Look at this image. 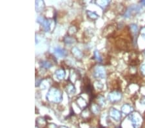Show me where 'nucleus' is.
Returning a JSON list of instances; mask_svg holds the SVG:
<instances>
[{"mask_svg":"<svg viewBox=\"0 0 145 128\" xmlns=\"http://www.w3.org/2000/svg\"><path fill=\"white\" fill-rule=\"evenodd\" d=\"M72 53L74 56L76 58H78V59L82 58L83 53H81V50H79L78 48H77V47H74L73 49H72Z\"/></svg>","mask_w":145,"mask_h":128,"instance_id":"obj_11","label":"nucleus"},{"mask_svg":"<svg viewBox=\"0 0 145 128\" xmlns=\"http://www.w3.org/2000/svg\"><path fill=\"white\" fill-rule=\"evenodd\" d=\"M94 86H95L97 89H101L103 87V84H101V82H100L99 81L95 82V83H94Z\"/></svg>","mask_w":145,"mask_h":128,"instance_id":"obj_26","label":"nucleus"},{"mask_svg":"<svg viewBox=\"0 0 145 128\" xmlns=\"http://www.w3.org/2000/svg\"><path fill=\"white\" fill-rule=\"evenodd\" d=\"M110 85H111V87L112 88V89H116L119 87V84H118V82L117 80H113V81H112L110 82Z\"/></svg>","mask_w":145,"mask_h":128,"instance_id":"obj_22","label":"nucleus"},{"mask_svg":"<svg viewBox=\"0 0 145 128\" xmlns=\"http://www.w3.org/2000/svg\"><path fill=\"white\" fill-rule=\"evenodd\" d=\"M141 3H142V5H145V1H142V2H141Z\"/></svg>","mask_w":145,"mask_h":128,"instance_id":"obj_35","label":"nucleus"},{"mask_svg":"<svg viewBox=\"0 0 145 128\" xmlns=\"http://www.w3.org/2000/svg\"><path fill=\"white\" fill-rule=\"evenodd\" d=\"M76 102L78 104V106H79V108H80L81 109L85 108L87 106V102H86V101L81 97L78 98L76 100Z\"/></svg>","mask_w":145,"mask_h":128,"instance_id":"obj_13","label":"nucleus"},{"mask_svg":"<svg viewBox=\"0 0 145 128\" xmlns=\"http://www.w3.org/2000/svg\"><path fill=\"white\" fill-rule=\"evenodd\" d=\"M37 124L38 125L41 127H43L47 124V121L45 118H42V117H40V118H37Z\"/></svg>","mask_w":145,"mask_h":128,"instance_id":"obj_16","label":"nucleus"},{"mask_svg":"<svg viewBox=\"0 0 145 128\" xmlns=\"http://www.w3.org/2000/svg\"><path fill=\"white\" fill-rule=\"evenodd\" d=\"M42 66L45 68H50L52 66V64L50 62H43L42 63Z\"/></svg>","mask_w":145,"mask_h":128,"instance_id":"obj_28","label":"nucleus"},{"mask_svg":"<svg viewBox=\"0 0 145 128\" xmlns=\"http://www.w3.org/2000/svg\"><path fill=\"white\" fill-rule=\"evenodd\" d=\"M94 56H95V59H96L97 60H98V61H99V62H101V56H100L99 53L98 52L95 51V53H94Z\"/></svg>","mask_w":145,"mask_h":128,"instance_id":"obj_31","label":"nucleus"},{"mask_svg":"<svg viewBox=\"0 0 145 128\" xmlns=\"http://www.w3.org/2000/svg\"><path fill=\"white\" fill-rule=\"evenodd\" d=\"M138 63H139V60H138L137 56L135 54L132 53L130 56V63L132 65H135L138 64Z\"/></svg>","mask_w":145,"mask_h":128,"instance_id":"obj_12","label":"nucleus"},{"mask_svg":"<svg viewBox=\"0 0 145 128\" xmlns=\"http://www.w3.org/2000/svg\"><path fill=\"white\" fill-rule=\"evenodd\" d=\"M56 75L57 78L59 80H62L65 77V71L63 69H59L56 72Z\"/></svg>","mask_w":145,"mask_h":128,"instance_id":"obj_14","label":"nucleus"},{"mask_svg":"<svg viewBox=\"0 0 145 128\" xmlns=\"http://www.w3.org/2000/svg\"><path fill=\"white\" fill-rule=\"evenodd\" d=\"M110 116H111L113 119L117 121L121 119V115L120 112L116 109H114V108L110 109Z\"/></svg>","mask_w":145,"mask_h":128,"instance_id":"obj_7","label":"nucleus"},{"mask_svg":"<svg viewBox=\"0 0 145 128\" xmlns=\"http://www.w3.org/2000/svg\"><path fill=\"white\" fill-rule=\"evenodd\" d=\"M89 114H90V112H89V110L88 109H85L84 110V111L82 113V116L83 118H87L89 117Z\"/></svg>","mask_w":145,"mask_h":128,"instance_id":"obj_27","label":"nucleus"},{"mask_svg":"<svg viewBox=\"0 0 145 128\" xmlns=\"http://www.w3.org/2000/svg\"><path fill=\"white\" fill-rule=\"evenodd\" d=\"M66 89L67 93H69V94H74V93H76V88H75L74 85L72 84H68L67 86H66Z\"/></svg>","mask_w":145,"mask_h":128,"instance_id":"obj_15","label":"nucleus"},{"mask_svg":"<svg viewBox=\"0 0 145 128\" xmlns=\"http://www.w3.org/2000/svg\"><path fill=\"white\" fill-rule=\"evenodd\" d=\"M116 45L121 50H126L128 49V43L125 39H118L116 42Z\"/></svg>","mask_w":145,"mask_h":128,"instance_id":"obj_5","label":"nucleus"},{"mask_svg":"<svg viewBox=\"0 0 145 128\" xmlns=\"http://www.w3.org/2000/svg\"><path fill=\"white\" fill-rule=\"evenodd\" d=\"M144 53H145V50H144Z\"/></svg>","mask_w":145,"mask_h":128,"instance_id":"obj_38","label":"nucleus"},{"mask_svg":"<svg viewBox=\"0 0 145 128\" xmlns=\"http://www.w3.org/2000/svg\"><path fill=\"white\" fill-rule=\"evenodd\" d=\"M75 40L72 38V37L70 36H67L64 38V41L66 43H68V44H71V43H74Z\"/></svg>","mask_w":145,"mask_h":128,"instance_id":"obj_23","label":"nucleus"},{"mask_svg":"<svg viewBox=\"0 0 145 128\" xmlns=\"http://www.w3.org/2000/svg\"><path fill=\"white\" fill-rule=\"evenodd\" d=\"M130 30L132 34L134 36H137L138 33V28L136 25L135 24H132L130 25Z\"/></svg>","mask_w":145,"mask_h":128,"instance_id":"obj_20","label":"nucleus"},{"mask_svg":"<svg viewBox=\"0 0 145 128\" xmlns=\"http://www.w3.org/2000/svg\"><path fill=\"white\" fill-rule=\"evenodd\" d=\"M50 80L49 79H45L43 80L41 82V87L43 89L48 88L50 85Z\"/></svg>","mask_w":145,"mask_h":128,"instance_id":"obj_17","label":"nucleus"},{"mask_svg":"<svg viewBox=\"0 0 145 128\" xmlns=\"http://www.w3.org/2000/svg\"><path fill=\"white\" fill-rule=\"evenodd\" d=\"M94 76L97 78H104L106 76V71L104 68L102 66L97 67L95 69Z\"/></svg>","mask_w":145,"mask_h":128,"instance_id":"obj_4","label":"nucleus"},{"mask_svg":"<svg viewBox=\"0 0 145 128\" xmlns=\"http://www.w3.org/2000/svg\"><path fill=\"white\" fill-rule=\"evenodd\" d=\"M38 21L40 23H41L43 27H44V29H45V31H48L50 29V20H47V19H45L44 18H38Z\"/></svg>","mask_w":145,"mask_h":128,"instance_id":"obj_8","label":"nucleus"},{"mask_svg":"<svg viewBox=\"0 0 145 128\" xmlns=\"http://www.w3.org/2000/svg\"><path fill=\"white\" fill-rule=\"evenodd\" d=\"M77 74L76 72H73L71 73V75H70V78L72 80H73V81H76L77 79H78V76H77Z\"/></svg>","mask_w":145,"mask_h":128,"instance_id":"obj_30","label":"nucleus"},{"mask_svg":"<svg viewBox=\"0 0 145 128\" xmlns=\"http://www.w3.org/2000/svg\"><path fill=\"white\" fill-rule=\"evenodd\" d=\"M87 14H88L89 18H90L91 19H97V17H98V16H97L96 14L94 13V12H90V11H88Z\"/></svg>","mask_w":145,"mask_h":128,"instance_id":"obj_24","label":"nucleus"},{"mask_svg":"<svg viewBox=\"0 0 145 128\" xmlns=\"http://www.w3.org/2000/svg\"><path fill=\"white\" fill-rule=\"evenodd\" d=\"M140 103H141L142 105H144L145 106V96H144V97H142V98L141 99V100H140Z\"/></svg>","mask_w":145,"mask_h":128,"instance_id":"obj_34","label":"nucleus"},{"mask_svg":"<svg viewBox=\"0 0 145 128\" xmlns=\"http://www.w3.org/2000/svg\"><path fill=\"white\" fill-rule=\"evenodd\" d=\"M35 5H36V6H35L36 10L39 12V11H40V10L43 9L44 3H43V2H41V1H38V2H35Z\"/></svg>","mask_w":145,"mask_h":128,"instance_id":"obj_19","label":"nucleus"},{"mask_svg":"<svg viewBox=\"0 0 145 128\" xmlns=\"http://www.w3.org/2000/svg\"><path fill=\"white\" fill-rule=\"evenodd\" d=\"M122 97V94L120 92L114 91L109 94L108 98L111 102H117L121 100Z\"/></svg>","mask_w":145,"mask_h":128,"instance_id":"obj_3","label":"nucleus"},{"mask_svg":"<svg viewBox=\"0 0 145 128\" xmlns=\"http://www.w3.org/2000/svg\"><path fill=\"white\" fill-rule=\"evenodd\" d=\"M100 128H103V127H100Z\"/></svg>","mask_w":145,"mask_h":128,"instance_id":"obj_37","label":"nucleus"},{"mask_svg":"<svg viewBox=\"0 0 145 128\" xmlns=\"http://www.w3.org/2000/svg\"><path fill=\"white\" fill-rule=\"evenodd\" d=\"M91 111L94 113V114H98L100 111L99 109V106H98L96 104H93L91 106Z\"/></svg>","mask_w":145,"mask_h":128,"instance_id":"obj_18","label":"nucleus"},{"mask_svg":"<svg viewBox=\"0 0 145 128\" xmlns=\"http://www.w3.org/2000/svg\"><path fill=\"white\" fill-rule=\"evenodd\" d=\"M61 128H67V127H61Z\"/></svg>","mask_w":145,"mask_h":128,"instance_id":"obj_36","label":"nucleus"},{"mask_svg":"<svg viewBox=\"0 0 145 128\" xmlns=\"http://www.w3.org/2000/svg\"><path fill=\"white\" fill-rule=\"evenodd\" d=\"M54 55H56V56H57V58H61L65 56V55H66V53L64 49H61V48H59V47H57V49H55Z\"/></svg>","mask_w":145,"mask_h":128,"instance_id":"obj_9","label":"nucleus"},{"mask_svg":"<svg viewBox=\"0 0 145 128\" xmlns=\"http://www.w3.org/2000/svg\"><path fill=\"white\" fill-rule=\"evenodd\" d=\"M130 119L131 120L134 128H139L142 124V118L138 113H131L130 115Z\"/></svg>","mask_w":145,"mask_h":128,"instance_id":"obj_2","label":"nucleus"},{"mask_svg":"<svg viewBox=\"0 0 145 128\" xmlns=\"http://www.w3.org/2000/svg\"><path fill=\"white\" fill-rule=\"evenodd\" d=\"M97 102L101 106H103L105 104V101H104V98L102 96H99L97 98Z\"/></svg>","mask_w":145,"mask_h":128,"instance_id":"obj_25","label":"nucleus"},{"mask_svg":"<svg viewBox=\"0 0 145 128\" xmlns=\"http://www.w3.org/2000/svg\"><path fill=\"white\" fill-rule=\"evenodd\" d=\"M121 110L123 113H125V115H130V114L132 113V112L133 111L132 108L128 104L124 105V106L122 107Z\"/></svg>","mask_w":145,"mask_h":128,"instance_id":"obj_10","label":"nucleus"},{"mask_svg":"<svg viewBox=\"0 0 145 128\" xmlns=\"http://www.w3.org/2000/svg\"><path fill=\"white\" fill-rule=\"evenodd\" d=\"M97 5H99L101 7L104 8L108 5L109 2L108 1H97Z\"/></svg>","mask_w":145,"mask_h":128,"instance_id":"obj_21","label":"nucleus"},{"mask_svg":"<svg viewBox=\"0 0 145 128\" xmlns=\"http://www.w3.org/2000/svg\"><path fill=\"white\" fill-rule=\"evenodd\" d=\"M47 100L54 103H59L63 99V95L60 90L52 88L48 91L47 95Z\"/></svg>","mask_w":145,"mask_h":128,"instance_id":"obj_1","label":"nucleus"},{"mask_svg":"<svg viewBox=\"0 0 145 128\" xmlns=\"http://www.w3.org/2000/svg\"><path fill=\"white\" fill-rule=\"evenodd\" d=\"M141 35L142 36V37H143L145 39V27H143V28L141 29Z\"/></svg>","mask_w":145,"mask_h":128,"instance_id":"obj_32","label":"nucleus"},{"mask_svg":"<svg viewBox=\"0 0 145 128\" xmlns=\"http://www.w3.org/2000/svg\"><path fill=\"white\" fill-rule=\"evenodd\" d=\"M141 71L144 75H145V65H142L141 67Z\"/></svg>","mask_w":145,"mask_h":128,"instance_id":"obj_33","label":"nucleus"},{"mask_svg":"<svg viewBox=\"0 0 145 128\" xmlns=\"http://www.w3.org/2000/svg\"><path fill=\"white\" fill-rule=\"evenodd\" d=\"M69 33L70 34H74V33H76L77 29L76 28V27H71L69 29Z\"/></svg>","mask_w":145,"mask_h":128,"instance_id":"obj_29","label":"nucleus"},{"mask_svg":"<svg viewBox=\"0 0 145 128\" xmlns=\"http://www.w3.org/2000/svg\"><path fill=\"white\" fill-rule=\"evenodd\" d=\"M116 33V27L113 25L107 26L105 29L103 31V36H111Z\"/></svg>","mask_w":145,"mask_h":128,"instance_id":"obj_6","label":"nucleus"}]
</instances>
